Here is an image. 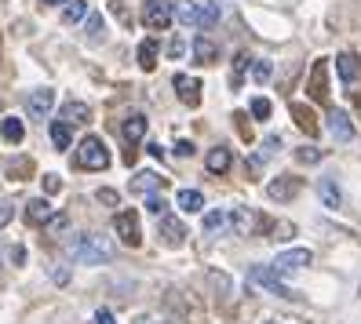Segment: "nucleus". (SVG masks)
Listing matches in <instances>:
<instances>
[{"label":"nucleus","mask_w":361,"mask_h":324,"mask_svg":"<svg viewBox=\"0 0 361 324\" xmlns=\"http://www.w3.org/2000/svg\"><path fill=\"white\" fill-rule=\"evenodd\" d=\"M44 189H48V193H59V189H62V179H55V175H44Z\"/></svg>","instance_id":"nucleus-38"},{"label":"nucleus","mask_w":361,"mask_h":324,"mask_svg":"<svg viewBox=\"0 0 361 324\" xmlns=\"http://www.w3.org/2000/svg\"><path fill=\"white\" fill-rule=\"evenodd\" d=\"M164 208H168V201H164V197H157V193H150V197H146V211L164 215Z\"/></svg>","instance_id":"nucleus-32"},{"label":"nucleus","mask_w":361,"mask_h":324,"mask_svg":"<svg viewBox=\"0 0 361 324\" xmlns=\"http://www.w3.org/2000/svg\"><path fill=\"white\" fill-rule=\"evenodd\" d=\"M62 117H66L70 124H88L92 110H88V102H66V106H62Z\"/></svg>","instance_id":"nucleus-19"},{"label":"nucleus","mask_w":361,"mask_h":324,"mask_svg":"<svg viewBox=\"0 0 361 324\" xmlns=\"http://www.w3.org/2000/svg\"><path fill=\"white\" fill-rule=\"evenodd\" d=\"M194 55H197V62H216V55H219L216 40H208V37H197V40H194Z\"/></svg>","instance_id":"nucleus-22"},{"label":"nucleus","mask_w":361,"mask_h":324,"mask_svg":"<svg viewBox=\"0 0 361 324\" xmlns=\"http://www.w3.org/2000/svg\"><path fill=\"white\" fill-rule=\"evenodd\" d=\"M248 55H238V62H233V84H241V73H245V66H248Z\"/></svg>","instance_id":"nucleus-34"},{"label":"nucleus","mask_w":361,"mask_h":324,"mask_svg":"<svg viewBox=\"0 0 361 324\" xmlns=\"http://www.w3.org/2000/svg\"><path fill=\"white\" fill-rule=\"evenodd\" d=\"M176 154H179V157H194V142L179 139V142H176Z\"/></svg>","instance_id":"nucleus-35"},{"label":"nucleus","mask_w":361,"mask_h":324,"mask_svg":"<svg viewBox=\"0 0 361 324\" xmlns=\"http://www.w3.org/2000/svg\"><path fill=\"white\" fill-rule=\"evenodd\" d=\"M317 193H322V204H325V208H339V204H343V197H339V186H336L332 179L317 182Z\"/></svg>","instance_id":"nucleus-20"},{"label":"nucleus","mask_w":361,"mask_h":324,"mask_svg":"<svg viewBox=\"0 0 361 324\" xmlns=\"http://www.w3.org/2000/svg\"><path fill=\"white\" fill-rule=\"evenodd\" d=\"M336 70H339V80H343L347 88H361V58L357 55H339Z\"/></svg>","instance_id":"nucleus-8"},{"label":"nucleus","mask_w":361,"mask_h":324,"mask_svg":"<svg viewBox=\"0 0 361 324\" xmlns=\"http://www.w3.org/2000/svg\"><path fill=\"white\" fill-rule=\"evenodd\" d=\"M70 139H73V135H70V124H62V120H59V124H51V142H55L59 149H66V146H70Z\"/></svg>","instance_id":"nucleus-28"},{"label":"nucleus","mask_w":361,"mask_h":324,"mask_svg":"<svg viewBox=\"0 0 361 324\" xmlns=\"http://www.w3.org/2000/svg\"><path fill=\"white\" fill-rule=\"evenodd\" d=\"M223 226H230L226 211H208V215H204V233H219Z\"/></svg>","instance_id":"nucleus-27"},{"label":"nucleus","mask_w":361,"mask_h":324,"mask_svg":"<svg viewBox=\"0 0 361 324\" xmlns=\"http://www.w3.org/2000/svg\"><path fill=\"white\" fill-rule=\"evenodd\" d=\"M172 18H176V11H172L168 0H146V4H142V23L150 30H168V26H172Z\"/></svg>","instance_id":"nucleus-5"},{"label":"nucleus","mask_w":361,"mask_h":324,"mask_svg":"<svg viewBox=\"0 0 361 324\" xmlns=\"http://www.w3.org/2000/svg\"><path fill=\"white\" fill-rule=\"evenodd\" d=\"M226 219H230V230H233V233H245V237L256 233V226H259V215L248 211V208H230Z\"/></svg>","instance_id":"nucleus-9"},{"label":"nucleus","mask_w":361,"mask_h":324,"mask_svg":"<svg viewBox=\"0 0 361 324\" xmlns=\"http://www.w3.org/2000/svg\"><path fill=\"white\" fill-rule=\"evenodd\" d=\"M161 186H164V179L157 175V171H139V175L132 179V193H154Z\"/></svg>","instance_id":"nucleus-17"},{"label":"nucleus","mask_w":361,"mask_h":324,"mask_svg":"<svg viewBox=\"0 0 361 324\" xmlns=\"http://www.w3.org/2000/svg\"><path fill=\"white\" fill-rule=\"evenodd\" d=\"M176 95H179L186 106H197V102H201V80H194V77H176Z\"/></svg>","instance_id":"nucleus-13"},{"label":"nucleus","mask_w":361,"mask_h":324,"mask_svg":"<svg viewBox=\"0 0 361 324\" xmlns=\"http://www.w3.org/2000/svg\"><path fill=\"white\" fill-rule=\"evenodd\" d=\"M270 110H274V106H270V99H252V117H256V120H270Z\"/></svg>","instance_id":"nucleus-29"},{"label":"nucleus","mask_w":361,"mask_h":324,"mask_svg":"<svg viewBox=\"0 0 361 324\" xmlns=\"http://www.w3.org/2000/svg\"><path fill=\"white\" fill-rule=\"evenodd\" d=\"M230 164H233V157H230L226 146H216V149L204 157V168L212 171V175H223V171H230Z\"/></svg>","instance_id":"nucleus-15"},{"label":"nucleus","mask_w":361,"mask_h":324,"mask_svg":"<svg viewBox=\"0 0 361 324\" xmlns=\"http://www.w3.org/2000/svg\"><path fill=\"white\" fill-rule=\"evenodd\" d=\"M66 277H70L66 266H55V270H51V280H55V285H66Z\"/></svg>","instance_id":"nucleus-36"},{"label":"nucleus","mask_w":361,"mask_h":324,"mask_svg":"<svg viewBox=\"0 0 361 324\" xmlns=\"http://www.w3.org/2000/svg\"><path fill=\"white\" fill-rule=\"evenodd\" d=\"M292 117H295V124H300L303 132H314V120H310V110H307V106H292Z\"/></svg>","instance_id":"nucleus-30"},{"label":"nucleus","mask_w":361,"mask_h":324,"mask_svg":"<svg viewBox=\"0 0 361 324\" xmlns=\"http://www.w3.org/2000/svg\"><path fill=\"white\" fill-rule=\"evenodd\" d=\"M121 132H124V139H128V142L135 146V142L146 135V117H142V113H132L128 120L121 124Z\"/></svg>","instance_id":"nucleus-18"},{"label":"nucleus","mask_w":361,"mask_h":324,"mask_svg":"<svg viewBox=\"0 0 361 324\" xmlns=\"http://www.w3.org/2000/svg\"><path fill=\"white\" fill-rule=\"evenodd\" d=\"M139 66L142 70L157 66V40H142V44H139Z\"/></svg>","instance_id":"nucleus-23"},{"label":"nucleus","mask_w":361,"mask_h":324,"mask_svg":"<svg viewBox=\"0 0 361 324\" xmlns=\"http://www.w3.org/2000/svg\"><path fill=\"white\" fill-rule=\"evenodd\" d=\"M248 285L252 288H263V292H270V295H292L288 292V285H285V277H278L274 273V266H256V270H248Z\"/></svg>","instance_id":"nucleus-4"},{"label":"nucleus","mask_w":361,"mask_h":324,"mask_svg":"<svg viewBox=\"0 0 361 324\" xmlns=\"http://www.w3.org/2000/svg\"><path fill=\"white\" fill-rule=\"evenodd\" d=\"M263 146H267V154H278V149H281V139H278V135H270ZM267 154H263V157H267Z\"/></svg>","instance_id":"nucleus-39"},{"label":"nucleus","mask_w":361,"mask_h":324,"mask_svg":"<svg viewBox=\"0 0 361 324\" xmlns=\"http://www.w3.org/2000/svg\"><path fill=\"white\" fill-rule=\"evenodd\" d=\"M88 30H92V40H99V30H102L99 15H88Z\"/></svg>","instance_id":"nucleus-40"},{"label":"nucleus","mask_w":361,"mask_h":324,"mask_svg":"<svg viewBox=\"0 0 361 324\" xmlns=\"http://www.w3.org/2000/svg\"><path fill=\"white\" fill-rule=\"evenodd\" d=\"M325 127H329V135H332L336 142H350V139H354V124H350V117H347L343 110H332L329 120H325Z\"/></svg>","instance_id":"nucleus-10"},{"label":"nucleus","mask_w":361,"mask_h":324,"mask_svg":"<svg viewBox=\"0 0 361 324\" xmlns=\"http://www.w3.org/2000/svg\"><path fill=\"white\" fill-rule=\"evenodd\" d=\"M161 237H164V244L179 248L186 241V226L179 219H172V215H161Z\"/></svg>","instance_id":"nucleus-11"},{"label":"nucleus","mask_w":361,"mask_h":324,"mask_svg":"<svg viewBox=\"0 0 361 324\" xmlns=\"http://www.w3.org/2000/svg\"><path fill=\"white\" fill-rule=\"evenodd\" d=\"M314 95H325V62H317L314 66V88H310Z\"/></svg>","instance_id":"nucleus-31"},{"label":"nucleus","mask_w":361,"mask_h":324,"mask_svg":"<svg viewBox=\"0 0 361 324\" xmlns=\"http://www.w3.org/2000/svg\"><path fill=\"white\" fill-rule=\"evenodd\" d=\"M44 4H62V0H44Z\"/></svg>","instance_id":"nucleus-45"},{"label":"nucleus","mask_w":361,"mask_h":324,"mask_svg":"<svg viewBox=\"0 0 361 324\" xmlns=\"http://www.w3.org/2000/svg\"><path fill=\"white\" fill-rule=\"evenodd\" d=\"M267 193H270L274 201H288V197H295V193H300V179H292V175L274 179V182L267 186Z\"/></svg>","instance_id":"nucleus-14"},{"label":"nucleus","mask_w":361,"mask_h":324,"mask_svg":"<svg viewBox=\"0 0 361 324\" xmlns=\"http://www.w3.org/2000/svg\"><path fill=\"white\" fill-rule=\"evenodd\" d=\"M51 106H55V92H51V88H37V92L26 99V113H30V120H48Z\"/></svg>","instance_id":"nucleus-7"},{"label":"nucleus","mask_w":361,"mask_h":324,"mask_svg":"<svg viewBox=\"0 0 361 324\" xmlns=\"http://www.w3.org/2000/svg\"><path fill=\"white\" fill-rule=\"evenodd\" d=\"M11 223V204H0V230Z\"/></svg>","instance_id":"nucleus-41"},{"label":"nucleus","mask_w":361,"mask_h":324,"mask_svg":"<svg viewBox=\"0 0 361 324\" xmlns=\"http://www.w3.org/2000/svg\"><path fill=\"white\" fill-rule=\"evenodd\" d=\"M216 23H219V4H216V0H204V4H201V30L216 26Z\"/></svg>","instance_id":"nucleus-26"},{"label":"nucleus","mask_w":361,"mask_h":324,"mask_svg":"<svg viewBox=\"0 0 361 324\" xmlns=\"http://www.w3.org/2000/svg\"><path fill=\"white\" fill-rule=\"evenodd\" d=\"M186 51V44H183V40H172V48H168V55H172V58H179Z\"/></svg>","instance_id":"nucleus-43"},{"label":"nucleus","mask_w":361,"mask_h":324,"mask_svg":"<svg viewBox=\"0 0 361 324\" xmlns=\"http://www.w3.org/2000/svg\"><path fill=\"white\" fill-rule=\"evenodd\" d=\"M176 204H179L183 211H190V215H194V211H201V208H204V197H201L197 189H183L179 197H176Z\"/></svg>","instance_id":"nucleus-21"},{"label":"nucleus","mask_w":361,"mask_h":324,"mask_svg":"<svg viewBox=\"0 0 361 324\" xmlns=\"http://www.w3.org/2000/svg\"><path fill=\"white\" fill-rule=\"evenodd\" d=\"M84 15H88V0H70V4H66V11H62V23H80V18Z\"/></svg>","instance_id":"nucleus-25"},{"label":"nucleus","mask_w":361,"mask_h":324,"mask_svg":"<svg viewBox=\"0 0 361 324\" xmlns=\"http://www.w3.org/2000/svg\"><path fill=\"white\" fill-rule=\"evenodd\" d=\"M0 135H4L8 142H18L26 135V127H23V120L18 117H4V124H0Z\"/></svg>","instance_id":"nucleus-24"},{"label":"nucleus","mask_w":361,"mask_h":324,"mask_svg":"<svg viewBox=\"0 0 361 324\" xmlns=\"http://www.w3.org/2000/svg\"><path fill=\"white\" fill-rule=\"evenodd\" d=\"M314 263V255H310V248H292V251H281L278 258H274V273L278 277H292V273H300V270H307Z\"/></svg>","instance_id":"nucleus-3"},{"label":"nucleus","mask_w":361,"mask_h":324,"mask_svg":"<svg viewBox=\"0 0 361 324\" xmlns=\"http://www.w3.org/2000/svg\"><path fill=\"white\" fill-rule=\"evenodd\" d=\"M295 157H300L303 164H314V161L322 157V154H317V149H300V154H295Z\"/></svg>","instance_id":"nucleus-37"},{"label":"nucleus","mask_w":361,"mask_h":324,"mask_svg":"<svg viewBox=\"0 0 361 324\" xmlns=\"http://www.w3.org/2000/svg\"><path fill=\"white\" fill-rule=\"evenodd\" d=\"M51 219H55V208L48 201H30L26 204V223L30 226H48Z\"/></svg>","instance_id":"nucleus-12"},{"label":"nucleus","mask_w":361,"mask_h":324,"mask_svg":"<svg viewBox=\"0 0 361 324\" xmlns=\"http://www.w3.org/2000/svg\"><path fill=\"white\" fill-rule=\"evenodd\" d=\"M270 73H274V70H270V62H263V58H259V62H256V66H252V77H256V80H259V84H263V80H267V77H270Z\"/></svg>","instance_id":"nucleus-33"},{"label":"nucleus","mask_w":361,"mask_h":324,"mask_svg":"<svg viewBox=\"0 0 361 324\" xmlns=\"http://www.w3.org/2000/svg\"><path fill=\"white\" fill-rule=\"evenodd\" d=\"M114 230H117V237L128 248H139L142 244V233H139V215L135 211H117V219H114Z\"/></svg>","instance_id":"nucleus-6"},{"label":"nucleus","mask_w":361,"mask_h":324,"mask_svg":"<svg viewBox=\"0 0 361 324\" xmlns=\"http://www.w3.org/2000/svg\"><path fill=\"white\" fill-rule=\"evenodd\" d=\"M77 164L88 171H102V168H110V149H106V142L99 135H88L77 146Z\"/></svg>","instance_id":"nucleus-2"},{"label":"nucleus","mask_w":361,"mask_h":324,"mask_svg":"<svg viewBox=\"0 0 361 324\" xmlns=\"http://www.w3.org/2000/svg\"><path fill=\"white\" fill-rule=\"evenodd\" d=\"M70 258L73 263H84V266H102V263H110L114 258V241L110 237H102V233H80L70 241Z\"/></svg>","instance_id":"nucleus-1"},{"label":"nucleus","mask_w":361,"mask_h":324,"mask_svg":"<svg viewBox=\"0 0 361 324\" xmlns=\"http://www.w3.org/2000/svg\"><path fill=\"white\" fill-rule=\"evenodd\" d=\"M99 201H106V204H117V193H114V189H99Z\"/></svg>","instance_id":"nucleus-44"},{"label":"nucleus","mask_w":361,"mask_h":324,"mask_svg":"<svg viewBox=\"0 0 361 324\" xmlns=\"http://www.w3.org/2000/svg\"><path fill=\"white\" fill-rule=\"evenodd\" d=\"M95 324H117V320H114L110 310H99V313H95Z\"/></svg>","instance_id":"nucleus-42"},{"label":"nucleus","mask_w":361,"mask_h":324,"mask_svg":"<svg viewBox=\"0 0 361 324\" xmlns=\"http://www.w3.org/2000/svg\"><path fill=\"white\" fill-rule=\"evenodd\" d=\"M176 18L183 26H197L201 30V4H194V0H179V4H176Z\"/></svg>","instance_id":"nucleus-16"}]
</instances>
